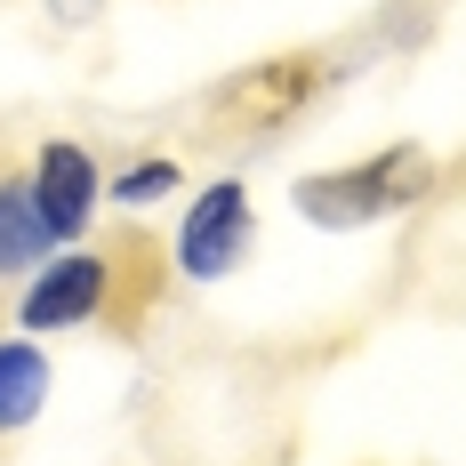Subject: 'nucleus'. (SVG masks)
<instances>
[{"instance_id": "obj_1", "label": "nucleus", "mask_w": 466, "mask_h": 466, "mask_svg": "<svg viewBox=\"0 0 466 466\" xmlns=\"http://www.w3.org/2000/svg\"><path fill=\"white\" fill-rule=\"evenodd\" d=\"M169 289V249L145 226H113L105 241L81 249H48L33 274L16 281V322L25 329H137Z\"/></svg>"}, {"instance_id": "obj_2", "label": "nucleus", "mask_w": 466, "mask_h": 466, "mask_svg": "<svg viewBox=\"0 0 466 466\" xmlns=\"http://www.w3.org/2000/svg\"><path fill=\"white\" fill-rule=\"evenodd\" d=\"M426 177H434V169H426L419 145H394V153H378L362 169H322V177H306V186H298V209H306L314 226H378V218L410 209Z\"/></svg>"}, {"instance_id": "obj_3", "label": "nucleus", "mask_w": 466, "mask_h": 466, "mask_svg": "<svg viewBox=\"0 0 466 466\" xmlns=\"http://www.w3.org/2000/svg\"><path fill=\"white\" fill-rule=\"evenodd\" d=\"M33 201H41V218L56 241H73V233H89L96 218V201H105V169H96V153L89 145H73V137H48L41 153H33Z\"/></svg>"}, {"instance_id": "obj_4", "label": "nucleus", "mask_w": 466, "mask_h": 466, "mask_svg": "<svg viewBox=\"0 0 466 466\" xmlns=\"http://www.w3.org/2000/svg\"><path fill=\"white\" fill-rule=\"evenodd\" d=\"M241 258H249V193L233 186V177H218V186H209V193L186 209L177 266H186L193 281H218V274H233Z\"/></svg>"}, {"instance_id": "obj_5", "label": "nucleus", "mask_w": 466, "mask_h": 466, "mask_svg": "<svg viewBox=\"0 0 466 466\" xmlns=\"http://www.w3.org/2000/svg\"><path fill=\"white\" fill-rule=\"evenodd\" d=\"M306 65H314V56H274V65H258L249 81L218 89V105H226V113H241V137H258V129L289 121V113L314 96V73H306Z\"/></svg>"}, {"instance_id": "obj_6", "label": "nucleus", "mask_w": 466, "mask_h": 466, "mask_svg": "<svg viewBox=\"0 0 466 466\" xmlns=\"http://www.w3.org/2000/svg\"><path fill=\"white\" fill-rule=\"evenodd\" d=\"M48 249H56V233H48L41 201L25 186V169H8V177H0V281H25Z\"/></svg>"}, {"instance_id": "obj_7", "label": "nucleus", "mask_w": 466, "mask_h": 466, "mask_svg": "<svg viewBox=\"0 0 466 466\" xmlns=\"http://www.w3.org/2000/svg\"><path fill=\"white\" fill-rule=\"evenodd\" d=\"M48 402V362L41 346H25V338H8L0 346V434H16V426H33Z\"/></svg>"}, {"instance_id": "obj_8", "label": "nucleus", "mask_w": 466, "mask_h": 466, "mask_svg": "<svg viewBox=\"0 0 466 466\" xmlns=\"http://www.w3.org/2000/svg\"><path fill=\"white\" fill-rule=\"evenodd\" d=\"M177 186V161H137V169H129V177H113V201H161V193Z\"/></svg>"}, {"instance_id": "obj_9", "label": "nucleus", "mask_w": 466, "mask_h": 466, "mask_svg": "<svg viewBox=\"0 0 466 466\" xmlns=\"http://www.w3.org/2000/svg\"><path fill=\"white\" fill-rule=\"evenodd\" d=\"M0 177H8V153H0Z\"/></svg>"}]
</instances>
